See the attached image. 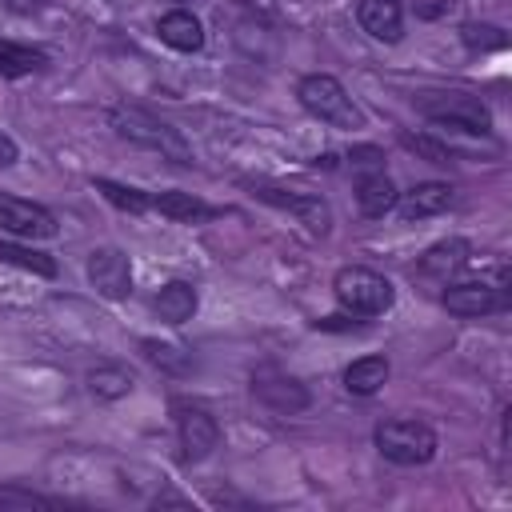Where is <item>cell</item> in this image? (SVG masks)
Here are the masks:
<instances>
[{"label": "cell", "instance_id": "cell-23", "mask_svg": "<svg viewBox=\"0 0 512 512\" xmlns=\"http://www.w3.org/2000/svg\"><path fill=\"white\" fill-rule=\"evenodd\" d=\"M92 188H96L108 204H116L120 212L140 216V212H148V208H152V196H148V192H140V188H132V184H116V180H108V176H92Z\"/></svg>", "mask_w": 512, "mask_h": 512}, {"label": "cell", "instance_id": "cell-15", "mask_svg": "<svg viewBox=\"0 0 512 512\" xmlns=\"http://www.w3.org/2000/svg\"><path fill=\"white\" fill-rule=\"evenodd\" d=\"M156 36H160L168 48H176V52H200V48H204V24H200L188 8L164 12L160 24H156Z\"/></svg>", "mask_w": 512, "mask_h": 512}, {"label": "cell", "instance_id": "cell-21", "mask_svg": "<svg viewBox=\"0 0 512 512\" xmlns=\"http://www.w3.org/2000/svg\"><path fill=\"white\" fill-rule=\"evenodd\" d=\"M140 352H144L148 364H156L168 376H188L192 372V352L184 344H172V340H140Z\"/></svg>", "mask_w": 512, "mask_h": 512}, {"label": "cell", "instance_id": "cell-3", "mask_svg": "<svg viewBox=\"0 0 512 512\" xmlns=\"http://www.w3.org/2000/svg\"><path fill=\"white\" fill-rule=\"evenodd\" d=\"M296 100H300V108L308 112V116H316V120H324V124H332V128H364V112L352 104V96H348V88L336 80V76H328V72H308V76H300V84H296Z\"/></svg>", "mask_w": 512, "mask_h": 512}, {"label": "cell", "instance_id": "cell-30", "mask_svg": "<svg viewBox=\"0 0 512 512\" xmlns=\"http://www.w3.org/2000/svg\"><path fill=\"white\" fill-rule=\"evenodd\" d=\"M364 324L360 316H328V320H316V328H356Z\"/></svg>", "mask_w": 512, "mask_h": 512}, {"label": "cell", "instance_id": "cell-25", "mask_svg": "<svg viewBox=\"0 0 512 512\" xmlns=\"http://www.w3.org/2000/svg\"><path fill=\"white\" fill-rule=\"evenodd\" d=\"M32 508H60V500L32 492L24 484H0V512H32Z\"/></svg>", "mask_w": 512, "mask_h": 512}, {"label": "cell", "instance_id": "cell-10", "mask_svg": "<svg viewBox=\"0 0 512 512\" xmlns=\"http://www.w3.org/2000/svg\"><path fill=\"white\" fill-rule=\"evenodd\" d=\"M0 228L20 236V240H52L60 228H56V216L44 208V204H32V200H20L12 192H0Z\"/></svg>", "mask_w": 512, "mask_h": 512}, {"label": "cell", "instance_id": "cell-31", "mask_svg": "<svg viewBox=\"0 0 512 512\" xmlns=\"http://www.w3.org/2000/svg\"><path fill=\"white\" fill-rule=\"evenodd\" d=\"M4 4H8L12 12H40L48 0H4Z\"/></svg>", "mask_w": 512, "mask_h": 512}, {"label": "cell", "instance_id": "cell-27", "mask_svg": "<svg viewBox=\"0 0 512 512\" xmlns=\"http://www.w3.org/2000/svg\"><path fill=\"white\" fill-rule=\"evenodd\" d=\"M400 144H404V148H412L416 156L432 160V164H452V148H448V144H440V140H432V136H412V132H404V136H400Z\"/></svg>", "mask_w": 512, "mask_h": 512}, {"label": "cell", "instance_id": "cell-28", "mask_svg": "<svg viewBox=\"0 0 512 512\" xmlns=\"http://www.w3.org/2000/svg\"><path fill=\"white\" fill-rule=\"evenodd\" d=\"M348 164H352L356 172H380V168H384V152H380L376 144H360V148L348 152Z\"/></svg>", "mask_w": 512, "mask_h": 512}, {"label": "cell", "instance_id": "cell-19", "mask_svg": "<svg viewBox=\"0 0 512 512\" xmlns=\"http://www.w3.org/2000/svg\"><path fill=\"white\" fill-rule=\"evenodd\" d=\"M388 372H392V368H388L384 356H360V360H352V364L344 368V388H348L352 396H372V392L384 388Z\"/></svg>", "mask_w": 512, "mask_h": 512}, {"label": "cell", "instance_id": "cell-32", "mask_svg": "<svg viewBox=\"0 0 512 512\" xmlns=\"http://www.w3.org/2000/svg\"><path fill=\"white\" fill-rule=\"evenodd\" d=\"M152 504H156V508H168V504H176V508H188V500H184V496H176V492H164V496H156Z\"/></svg>", "mask_w": 512, "mask_h": 512}, {"label": "cell", "instance_id": "cell-18", "mask_svg": "<svg viewBox=\"0 0 512 512\" xmlns=\"http://www.w3.org/2000/svg\"><path fill=\"white\" fill-rule=\"evenodd\" d=\"M152 208H156L160 216H168V220H180V224H200V220H212V216H216L212 204H204L200 196L180 192V188L156 192V196H152Z\"/></svg>", "mask_w": 512, "mask_h": 512}, {"label": "cell", "instance_id": "cell-2", "mask_svg": "<svg viewBox=\"0 0 512 512\" xmlns=\"http://www.w3.org/2000/svg\"><path fill=\"white\" fill-rule=\"evenodd\" d=\"M332 292H336V304L348 312V316H384L396 300V288L388 276H380L376 268H364V264H344L336 276H332Z\"/></svg>", "mask_w": 512, "mask_h": 512}, {"label": "cell", "instance_id": "cell-14", "mask_svg": "<svg viewBox=\"0 0 512 512\" xmlns=\"http://www.w3.org/2000/svg\"><path fill=\"white\" fill-rule=\"evenodd\" d=\"M396 184H392V176L380 168V172H360V180H356V208L368 216V220H380V216H388L392 208H396Z\"/></svg>", "mask_w": 512, "mask_h": 512}, {"label": "cell", "instance_id": "cell-5", "mask_svg": "<svg viewBox=\"0 0 512 512\" xmlns=\"http://www.w3.org/2000/svg\"><path fill=\"white\" fill-rule=\"evenodd\" d=\"M416 112L440 128H456L468 136H484L492 132V112L480 96L472 92H424L416 100Z\"/></svg>", "mask_w": 512, "mask_h": 512}, {"label": "cell", "instance_id": "cell-4", "mask_svg": "<svg viewBox=\"0 0 512 512\" xmlns=\"http://www.w3.org/2000/svg\"><path fill=\"white\" fill-rule=\"evenodd\" d=\"M372 440H376V452H380L384 460L400 464V468H420V464H428V460L436 456V448H440L436 432H432L424 420H408V416L380 420L376 432H372Z\"/></svg>", "mask_w": 512, "mask_h": 512}, {"label": "cell", "instance_id": "cell-24", "mask_svg": "<svg viewBox=\"0 0 512 512\" xmlns=\"http://www.w3.org/2000/svg\"><path fill=\"white\" fill-rule=\"evenodd\" d=\"M0 260H4V264L24 268V272H32V276H44V280H52V276H56V260H52V256H44V252H36V248H28V244L0 240Z\"/></svg>", "mask_w": 512, "mask_h": 512}, {"label": "cell", "instance_id": "cell-9", "mask_svg": "<svg viewBox=\"0 0 512 512\" xmlns=\"http://www.w3.org/2000/svg\"><path fill=\"white\" fill-rule=\"evenodd\" d=\"M88 284L104 300H128L132 296V260L124 248L104 244L88 252Z\"/></svg>", "mask_w": 512, "mask_h": 512}, {"label": "cell", "instance_id": "cell-29", "mask_svg": "<svg viewBox=\"0 0 512 512\" xmlns=\"http://www.w3.org/2000/svg\"><path fill=\"white\" fill-rule=\"evenodd\" d=\"M20 160V148H16V140L8 136V132H0V168H12Z\"/></svg>", "mask_w": 512, "mask_h": 512}, {"label": "cell", "instance_id": "cell-16", "mask_svg": "<svg viewBox=\"0 0 512 512\" xmlns=\"http://www.w3.org/2000/svg\"><path fill=\"white\" fill-rule=\"evenodd\" d=\"M196 308H200V296H196V288H192L188 280H168V284L152 296V312H156L164 324H184V320L196 316Z\"/></svg>", "mask_w": 512, "mask_h": 512}, {"label": "cell", "instance_id": "cell-8", "mask_svg": "<svg viewBox=\"0 0 512 512\" xmlns=\"http://www.w3.org/2000/svg\"><path fill=\"white\" fill-rule=\"evenodd\" d=\"M252 396L276 416H296V412H304L312 404V392L296 376L280 372L276 364H264V368L252 372Z\"/></svg>", "mask_w": 512, "mask_h": 512}, {"label": "cell", "instance_id": "cell-1", "mask_svg": "<svg viewBox=\"0 0 512 512\" xmlns=\"http://www.w3.org/2000/svg\"><path fill=\"white\" fill-rule=\"evenodd\" d=\"M108 124L116 128V136H124L136 148H152V152L168 156L172 164H192V148L184 144V136L168 120H160L156 112H148L140 104H116L108 112Z\"/></svg>", "mask_w": 512, "mask_h": 512}, {"label": "cell", "instance_id": "cell-26", "mask_svg": "<svg viewBox=\"0 0 512 512\" xmlns=\"http://www.w3.org/2000/svg\"><path fill=\"white\" fill-rule=\"evenodd\" d=\"M460 40H464L468 52H492V48L508 44L500 24H460Z\"/></svg>", "mask_w": 512, "mask_h": 512}, {"label": "cell", "instance_id": "cell-12", "mask_svg": "<svg viewBox=\"0 0 512 512\" xmlns=\"http://www.w3.org/2000/svg\"><path fill=\"white\" fill-rule=\"evenodd\" d=\"M356 24L384 44H396L404 36V4L400 0H360L356 4Z\"/></svg>", "mask_w": 512, "mask_h": 512}, {"label": "cell", "instance_id": "cell-13", "mask_svg": "<svg viewBox=\"0 0 512 512\" xmlns=\"http://www.w3.org/2000/svg\"><path fill=\"white\" fill-rule=\"evenodd\" d=\"M448 204H452V184H444V180H424V184L408 188L404 196H396V212L404 224L424 220V216H440Z\"/></svg>", "mask_w": 512, "mask_h": 512}, {"label": "cell", "instance_id": "cell-17", "mask_svg": "<svg viewBox=\"0 0 512 512\" xmlns=\"http://www.w3.org/2000/svg\"><path fill=\"white\" fill-rule=\"evenodd\" d=\"M472 260V244L468 240H440V244H432L424 256H420V276H432V280H448V276H456L464 264Z\"/></svg>", "mask_w": 512, "mask_h": 512}, {"label": "cell", "instance_id": "cell-20", "mask_svg": "<svg viewBox=\"0 0 512 512\" xmlns=\"http://www.w3.org/2000/svg\"><path fill=\"white\" fill-rule=\"evenodd\" d=\"M132 384H136V376L124 364H96L88 372V392L96 400H124L132 392Z\"/></svg>", "mask_w": 512, "mask_h": 512}, {"label": "cell", "instance_id": "cell-6", "mask_svg": "<svg viewBox=\"0 0 512 512\" xmlns=\"http://www.w3.org/2000/svg\"><path fill=\"white\" fill-rule=\"evenodd\" d=\"M172 424H176V440H180V460L184 464H200L220 448V424L204 404L172 400Z\"/></svg>", "mask_w": 512, "mask_h": 512}, {"label": "cell", "instance_id": "cell-22", "mask_svg": "<svg viewBox=\"0 0 512 512\" xmlns=\"http://www.w3.org/2000/svg\"><path fill=\"white\" fill-rule=\"evenodd\" d=\"M48 64V56L40 48H28V44H16V40H0V76L16 80V76H32Z\"/></svg>", "mask_w": 512, "mask_h": 512}, {"label": "cell", "instance_id": "cell-11", "mask_svg": "<svg viewBox=\"0 0 512 512\" xmlns=\"http://www.w3.org/2000/svg\"><path fill=\"white\" fill-rule=\"evenodd\" d=\"M256 196L272 208H284L292 212L300 224H308V232L324 236L332 228V208L316 196V192H284V188H272V184H256Z\"/></svg>", "mask_w": 512, "mask_h": 512}, {"label": "cell", "instance_id": "cell-7", "mask_svg": "<svg viewBox=\"0 0 512 512\" xmlns=\"http://www.w3.org/2000/svg\"><path fill=\"white\" fill-rule=\"evenodd\" d=\"M440 304L460 316V320H476V316H492V312H504L508 308V288H504V276L500 280H460V284H448Z\"/></svg>", "mask_w": 512, "mask_h": 512}]
</instances>
